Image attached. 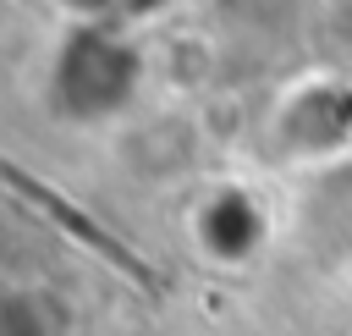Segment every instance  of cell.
Here are the masks:
<instances>
[]
</instances>
